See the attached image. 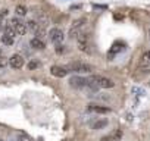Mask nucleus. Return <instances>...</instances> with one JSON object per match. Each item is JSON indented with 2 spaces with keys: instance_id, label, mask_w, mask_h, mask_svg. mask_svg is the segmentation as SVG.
<instances>
[{
  "instance_id": "nucleus-9",
  "label": "nucleus",
  "mask_w": 150,
  "mask_h": 141,
  "mask_svg": "<svg viewBox=\"0 0 150 141\" xmlns=\"http://www.w3.org/2000/svg\"><path fill=\"white\" fill-rule=\"evenodd\" d=\"M30 44H31V47L33 49H35V50H43V49H46V43L41 40V38H33L31 41H30Z\"/></svg>"
},
{
  "instance_id": "nucleus-6",
  "label": "nucleus",
  "mask_w": 150,
  "mask_h": 141,
  "mask_svg": "<svg viewBox=\"0 0 150 141\" xmlns=\"http://www.w3.org/2000/svg\"><path fill=\"white\" fill-rule=\"evenodd\" d=\"M69 84L71 87L74 88H84L87 87V78H83V77H72L69 80Z\"/></svg>"
},
{
  "instance_id": "nucleus-5",
  "label": "nucleus",
  "mask_w": 150,
  "mask_h": 141,
  "mask_svg": "<svg viewBox=\"0 0 150 141\" xmlns=\"http://www.w3.org/2000/svg\"><path fill=\"white\" fill-rule=\"evenodd\" d=\"M122 50H125V44L124 43H121V41H116V43H113V46L110 47V50H109V53H108V57L112 60L118 53H121Z\"/></svg>"
},
{
  "instance_id": "nucleus-19",
  "label": "nucleus",
  "mask_w": 150,
  "mask_h": 141,
  "mask_svg": "<svg viewBox=\"0 0 150 141\" xmlns=\"http://www.w3.org/2000/svg\"><path fill=\"white\" fill-rule=\"evenodd\" d=\"M121 137H122L121 129H116V131H115V134H113V138H115V140H121Z\"/></svg>"
},
{
  "instance_id": "nucleus-22",
  "label": "nucleus",
  "mask_w": 150,
  "mask_h": 141,
  "mask_svg": "<svg viewBox=\"0 0 150 141\" xmlns=\"http://www.w3.org/2000/svg\"><path fill=\"white\" fill-rule=\"evenodd\" d=\"M149 38H150V30H149Z\"/></svg>"
},
{
  "instance_id": "nucleus-16",
  "label": "nucleus",
  "mask_w": 150,
  "mask_h": 141,
  "mask_svg": "<svg viewBox=\"0 0 150 141\" xmlns=\"http://www.w3.org/2000/svg\"><path fill=\"white\" fill-rule=\"evenodd\" d=\"M6 65H9V59L3 57V56H0V68H5Z\"/></svg>"
},
{
  "instance_id": "nucleus-10",
  "label": "nucleus",
  "mask_w": 150,
  "mask_h": 141,
  "mask_svg": "<svg viewBox=\"0 0 150 141\" xmlns=\"http://www.w3.org/2000/svg\"><path fill=\"white\" fill-rule=\"evenodd\" d=\"M88 110L90 112H94V113H109L110 112L109 107H103V106H97V104H90L88 106Z\"/></svg>"
},
{
  "instance_id": "nucleus-20",
  "label": "nucleus",
  "mask_w": 150,
  "mask_h": 141,
  "mask_svg": "<svg viewBox=\"0 0 150 141\" xmlns=\"http://www.w3.org/2000/svg\"><path fill=\"white\" fill-rule=\"evenodd\" d=\"M56 51H57V53H63V51H65L63 46H60V44H56Z\"/></svg>"
},
{
  "instance_id": "nucleus-12",
  "label": "nucleus",
  "mask_w": 150,
  "mask_h": 141,
  "mask_svg": "<svg viewBox=\"0 0 150 141\" xmlns=\"http://www.w3.org/2000/svg\"><path fill=\"white\" fill-rule=\"evenodd\" d=\"M86 22H87V19H86V18L77 19V21H75V22L72 24V28H74V30H80V28H81V27H83V25H84Z\"/></svg>"
},
{
  "instance_id": "nucleus-17",
  "label": "nucleus",
  "mask_w": 150,
  "mask_h": 141,
  "mask_svg": "<svg viewBox=\"0 0 150 141\" xmlns=\"http://www.w3.org/2000/svg\"><path fill=\"white\" fill-rule=\"evenodd\" d=\"M38 62H35V60H31L30 63H28V69H35V68H38Z\"/></svg>"
},
{
  "instance_id": "nucleus-18",
  "label": "nucleus",
  "mask_w": 150,
  "mask_h": 141,
  "mask_svg": "<svg viewBox=\"0 0 150 141\" xmlns=\"http://www.w3.org/2000/svg\"><path fill=\"white\" fill-rule=\"evenodd\" d=\"M141 62H150V50H149V51H146V53L143 54Z\"/></svg>"
},
{
  "instance_id": "nucleus-3",
  "label": "nucleus",
  "mask_w": 150,
  "mask_h": 141,
  "mask_svg": "<svg viewBox=\"0 0 150 141\" xmlns=\"http://www.w3.org/2000/svg\"><path fill=\"white\" fill-rule=\"evenodd\" d=\"M49 37H50V40H52L53 44H60L63 41V38H65L62 30H59V28H52L50 32H49Z\"/></svg>"
},
{
  "instance_id": "nucleus-13",
  "label": "nucleus",
  "mask_w": 150,
  "mask_h": 141,
  "mask_svg": "<svg viewBox=\"0 0 150 141\" xmlns=\"http://www.w3.org/2000/svg\"><path fill=\"white\" fill-rule=\"evenodd\" d=\"M15 12H16L18 16H25V15H27V8L22 6V5H18L16 9H15Z\"/></svg>"
},
{
  "instance_id": "nucleus-23",
  "label": "nucleus",
  "mask_w": 150,
  "mask_h": 141,
  "mask_svg": "<svg viewBox=\"0 0 150 141\" xmlns=\"http://www.w3.org/2000/svg\"><path fill=\"white\" fill-rule=\"evenodd\" d=\"M0 40H2V35H0Z\"/></svg>"
},
{
  "instance_id": "nucleus-8",
  "label": "nucleus",
  "mask_w": 150,
  "mask_h": 141,
  "mask_svg": "<svg viewBox=\"0 0 150 141\" xmlns=\"http://www.w3.org/2000/svg\"><path fill=\"white\" fill-rule=\"evenodd\" d=\"M77 38H78V47H80V50L88 51V35L80 32V35H78Z\"/></svg>"
},
{
  "instance_id": "nucleus-7",
  "label": "nucleus",
  "mask_w": 150,
  "mask_h": 141,
  "mask_svg": "<svg viewBox=\"0 0 150 141\" xmlns=\"http://www.w3.org/2000/svg\"><path fill=\"white\" fill-rule=\"evenodd\" d=\"M50 74L53 77H56V78H63V77H66L68 70H66V68H62V66H52L50 68Z\"/></svg>"
},
{
  "instance_id": "nucleus-24",
  "label": "nucleus",
  "mask_w": 150,
  "mask_h": 141,
  "mask_svg": "<svg viewBox=\"0 0 150 141\" xmlns=\"http://www.w3.org/2000/svg\"><path fill=\"white\" fill-rule=\"evenodd\" d=\"M0 141H3V140H2V138H0Z\"/></svg>"
},
{
  "instance_id": "nucleus-21",
  "label": "nucleus",
  "mask_w": 150,
  "mask_h": 141,
  "mask_svg": "<svg viewBox=\"0 0 150 141\" xmlns=\"http://www.w3.org/2000/svg\"><path fill=\"white\" fill-rule=\"evenodd\" d=\"M102 141H112V137H103Z\"/></svg>"
},
{
  "instance_id": "nucleus-14",
  "label": "nucleus",
  "mask_w": 150,
  "mask_h": 141,
  "mask_svg": "<svg viewBox=\"0 0 150 141\" xmlns=\"http://www.w3.org/2000/svg\"><path fill=\"white\" fill-rule=\"evenodd\" d=\"M18 141H33V138L25 132H18Z\"/></svg>"
},
{
  "instance_id": "nucleus-2",
  "label": "nucleus",
  "mask_w": 150,
  "mask_h": 141,
  "mask_svg": "<svg viewBox=\"0 0 150 141\" xmlns=\"http://www.w3.org/2000/svg\"><path fill=\"white\" fill-rule=\"evenodd\" d=\"M9 27L13 30V32H15L16 35H24V34L27 32V24H24L19 18H12Z\"/></svg>"
},
{
  "instance_id": "nucleus-11",
  "label": "nucleus",
  "mask_w": 150,
  "mask_h": 141,
  "mask_svg": "<svg viewBox=\"0 0 150 141\" xmlns=\"http://www.w3.org/2000/svg\"><path fill=\"white\" fill-rule=\"evenodd\" d=\"M106 125H108V119H97V121H94V122L90 123V126H91L93 129H102V128H105Z\"/></svg>"
},
{
  "instance_id": "nucleus-15",
  "label": "nucleus",
  "mask_w": 150,
  "mask_h": 141,
  "mask_svg": "<svg viewBox=\"0 0 150 141\" xmlns=\"http://www.w3.org/2000/svg\"><path fill=\"white\" fill-rule=\"evenodd\" d=\"M31 30V31H37L40 27H38V24L35 22V21H30V22H27V30Z\"/></svg>"
},
{
  "instance_id": "nucleus-4",
  "label": "nucleus",
  "mask_w": 150,
  "mask_h": 141,
  "mask_svg": "<svg viewBox=\"0 0 150 141\" xmlns=\"http://www.w3.org/2000/svg\"><path fill=\"white\" fill-rule=\"evenodd\" d=\"M24 63H25V60L21 54H12L9 59V66L13 69H21L24 66Z\"/></svg>"
},
{
  "instance_id": "nucleus-1",
  "label": "nucleus",
  "mask_w": 150,
  "mask_h": 141,
  "mask_svg": "<svg viewBox=\"0 0 150 141\" xmlns=\"http://www.w3.org/2000/svg\"><path fill=\"white\" fill-rule=\"evenodd\" d=\"M66 70L68 72H75V74H90L93 68L84 62H71L66 66Z\"/></svg>"
}]
</instances>
